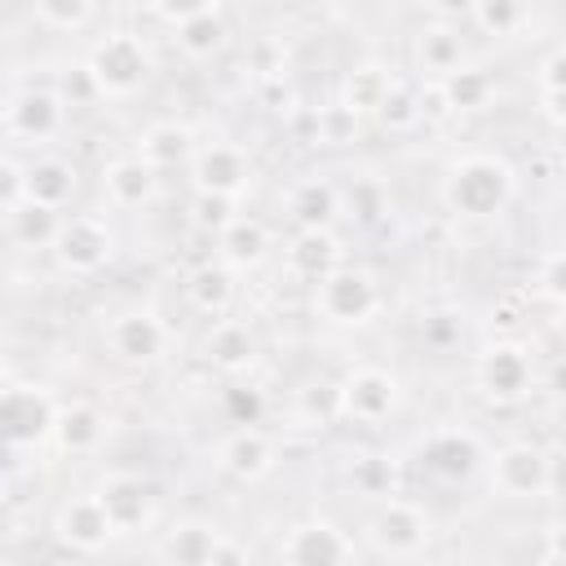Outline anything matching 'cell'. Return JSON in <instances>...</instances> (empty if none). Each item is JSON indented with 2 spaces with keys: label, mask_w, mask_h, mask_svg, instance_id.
<instances>
[{
  "label": "cell",
  "mask_w": 566,
  "mask_h": 566,
  "mask_svg": "<svg viewBox=\"0 0 566 566\" xmlns=\"http://www.w3.org/2000/svg\"><path fill=\"white\" fill-rule=\"evenodd\" d=\"M199 181H203L208 190H217V195H230V190H239V181H243V159H239L234 150H226V146L203 150V155H199Z\"/></svg>",
  "instance_id": "obj_5"
},
{
  "label": "cell",
  "mask_w": 566,
  "mask_h": 566,
  "mask_svg": "<svg viewBox=\"0 0 566 566\" xmlns=\"http://www.w3.org/2000/svg\"><path fill=\"white\" fill-rule=\"evenodd\" d=\"M367 398H376V402L389 411V407H394V380L380 376V371H358V376H349V385H345V407L358 416V407H363Z\"/></svg>",
  "instance_id": "obj_9"
},
{
  "label": "cell",
  "mask_w": 566,
  "mask_h": 566,
  "mask_svg": "<svg viewBox=\"0 0 566 566\" xmlns=\"http://www.w3.org/2000/svg\"><path fill=\"white\" fill-rule=\"evenodd\" d=\"M93 80L111 93H128L146 80V57L128 35H111L93 57Z\"/></svg>",
  "instance_id": "obj_1"
},
{
  "label": "cell",
  "mask_w": 566,
  "mask_h": 566,
  "mask_svg": "<svg viewBox=\"0 0 566 566\" xmlns=\"http://www.w3.org/2000/svg\"><path fill=\"white\" fill-rule=\"evenodd\" d=\"M22 190H27L35 203L53 208V203L71 190V172H66L62 164H35V168L27 172V181H22Z\"/></svg>",
  "instance_id": "obj_7"
},
{
  "label": "cell",
  "mask_w": 566,
  "mask_h": 566,
  "mask_svg": "<svg viewBox=\"0 0 566 566\" xmlns=\"http://www.w3.org/2000/svg\"><path fill=\"white\" fill-rule=\"evenodd\" d=\"M208 4H217V0H159V9H164L168 18H177V22H186V18H195V13H208Z\"/></svg>",
  "instance_id": "obj_14"
},
{
  "label": "cell",
  "mask_w": 566,
  "mask_h": 566,
  "mask_svg": "<svg viewBox=\"0 0 566 566\" xmlns=\"http://www.w3.org/2000/svg\"><path fill=\"white\" fill-rule=\"evenodd\" d=\"M57 256H62V265H71V270H97V265L111 256V234H106V226L93 221V217L66 221V226L57 230Z\"/></svg>",
  "instance_id": "obj_2"
},
{
  "label": "cell",
  "mask_w": 566,
  "mask_h": 566,
  "mask_svg": "<svg viewBox=\"0 0 566 566\" xmlns=\"http://www.w3.org/2000/svg\"><path fill=\"white\" fill-rule=\"evenodd\" d=\"M106 186L115 190V199H119V203H137V199H146V195H150V168H146L142 159L115 164V168L106 172Z\"/></svg>",
  "instance_id": "obj_8"
},
{
  "label": "cell",
  "mask_w": 566,
  "mask_h": 566,
  "mask_svg": "<svg viewBox=\"0 0 566 566\" xmlns=\"http://www.w3.org/2000/svg\"><path fill=\"white\" fill-rule=\"evenodd\" d=\"M221 243H226V256H230V261H256L261 248H265V234H261V226H252V221H234Z\"/></svg>",
  "instance_id": "obj_12"
},
{
  "label": "cell",
  "mask_w": 566,
  "mask_h": 566,
  "mask_svg": "<svg viewBox=\"0 0 566 566\" xmlns=\"http://www.w3.org/2000/svg\"><path fill=\"white\" fill-rule=\"evenodd\" d=\"M429 4H433L438 13H460V9H469L473 0H429Z\"/></svg>",
  "instance_id": "obj_15"
},
{
  "label": "cell",
  "mask_w": 566,
  "mask_h": 566,
  "mask_svg": "<svg viewBox=\"0 0 566 566\" xmlns=\"http://www.w3.org/2000/svg\"><path fill=\"white\" fill-rule=\"evenodd\" d=\"M376 305V292L363 274L354 270H336V274H323V310L336 318V323H363V314Z\"/></svg>",
  "instance_id": "obj_3"
},
{
  "label": "cell",
  "mask_w": 566,
  "mask_h": 566,
  "mask_svg": "<svg viewBox=\"0 0 566 566\" xmlns=\"http://www.w3.org/2000/svg\"><path fill=\"white\" fill-rule=\"evenodd\" d=\"M111 340H115V349L124 358H150V354H159L164 332H159V323L150 314H128V318H119L111 327Z\"/></svg>",
  "instance_id": "obj_4"
},
{
  "label": "cell",
  "mask_w": 566,
  "mask_h": 566,
  "mask_svg": "<svg viewBox=\"0 0 566 566\" xmlns=\"http://www.w3.org/2000/svg\"><path fill=\"white\" fill-rule=\"evenodd\" d=\"M0 394H4V371H0Z\"/></svg>",
  "instance_id": "obj_16"
},
{
  "label": "cell",
  "mask_w": 566,
  "mask_h": 566,
  "mask_svg": "<svg viewBox=\"0 0 566 566\" xmlns=\"http://www.w3.org/2000/svg\"><path fill=\"white\" fill-rule=\"evenodd\" d=\"M181 49L186 53H195V57H203V53H212L217 44H221V22L212 18V13H195V18H186L181 22Z\"/></svg>",
  "instance_id": "obj_11"
},
{
  "label": "cell",
  "mask_w": 566,
  "mask_h": 566,
  "mask_svg": "<svg viewBox=\"0 0 566 566\" xmlns=\"http://www.w3.org/2000/svg\"><path fill=\"white\" fill-rule=\"evenodd\" d=\"M35 4L53 27H80L88 18V0H35Z\"/></svg>",
  "instance_id": "obj_13"
},
{
  "label": "cell",
  "mask_w": 566,
  "mask_h": 566,
  "mask_svg": "<svg viewBox=\"0 0 566 566\" xmlns=\"http://www.w3.org/2000/svg\"><path fill=\"white\" fill-rule=\"evenodd\" d=\"M486 380L500 385L495 394H522L526 363L517 358V349H491V358H486Z\"/></svg>",
  "instance_id": "obj_10"
},
{
  "label": "cell",
  "mask_w": 566,
  "mask_h": 566,
  "mask_svg": "<svg viewBox=\"0 0 566 566\" xmlns=\"http://www.w3.org/2000/svg\"><path fill=\"white\" fill-rule=\"evenodd\" d=\"M226 464L234 469V473H261L265 464H270V447H265V438L256 433V429H239L230 442H226Z\"/></svg>",
  "instance_id": "obj_6"
}]
</instances>
